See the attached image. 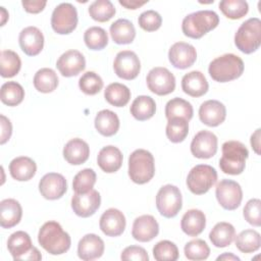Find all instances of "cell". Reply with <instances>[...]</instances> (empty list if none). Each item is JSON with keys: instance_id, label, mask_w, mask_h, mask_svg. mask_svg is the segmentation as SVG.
Listing matches in <instances>:
<instances>
[{"instance_id": "8992f818", "label": "cell", "mask_w": 261, "mask_h": 261, "mask_svg": "<svg viewBox=\"0 0 261 261\" xmlns=\"http://www.w3.org/2000/svg\"><path fill=\"white\" fill-rule=\"evenodd\" d=\"M234 45L245 54H251L259 49L261 45V20L258 17H251L239 27L234 35Z\"/></svg>"}, {"instance_id": "f907efd6", "label": "cell", "mask_w": 261, "mask_h": 261, "mask_svg": "<svg viewBox=\"0 0 261 261\" xmlns=\"http://www.w3.org/2000/svg\"><path fill=\"white\" fill-rule=\"evenodd\" d=\"M121 260H136V261H148L149 255L147 251L140 246H128L120 255Z\"/></svg>"}, {"instance_id": "4dcf8cb0", "label": "cell", "mask_w": 261, "mask_h": 261, "mask_svg": "<svg viewBox=\"0 0 261 261\" xmlns=\"http://www.w3.org/2000/svg\"><path fill=\"white\" fill-rule=\"evenodd\" d=\"M109 32L113 42L118 45L130 44L136 37V29L133 22L125 18H119L111 23Z\"/></svg>"}, {"instance_id": "484cf974", "label": "cell", "mask_w": 261, "mask_h": 261, "mask_svg": "<svg viewBox=\"0 0 261 261\" xmlns=\"http://www.w3.org/2000/svg\"><path fill=\"white\" fill-rule=\"evenodd\" d=\"M22 216V208L15 199H4L0 202V225L3 228H11L19 223Z\"/></svg>"}, {"instance_id": "db71d44e", "label": "cell", "mask_w": 261, "mask_h": 261, "mask_svg": "<svg viewBox=\"0 0 261 261\" xmlns=\"http://www.w3.org/2000/svg\"><path fill=\"white\" fill-rule=\"evenodd\" d=\"M260 130H261L260 128H257L255 130V133L251 136V139H250L252 149L258 155L260 154Z\"/></svg>"}, {"instance_id": "ba28073f", "label": "cell", "mask_w": 261, "mask_h": 261, "mask_svg": "<svg viewBox=\"0 0 261 261\" xmlns=\"http://www.w3.org/2000/svg\"><path fill=\"white\" fill-rule=\"evenodd\" d=\"M156 207L165 218H172L182 207V197L179 189L173 185L161 187L156 195Z\"/></svg>"}, {"instance_id": "c3c4849f", "label": "cell", "mask_w": 261, "mask_h": 261, "mask_svg": "<svg viewBox=\"0 0 261 261\" xmlns=\"http://www.w3.org/2000/svg\"><path fill=\"white\" fill-rule=\"evenodd\" d=\"M138 23L142 30L146 32H154L161 27L162 17L155 10H146L140 14Z\"/></svg>"}, {"instance_id": "7402d4cb", "label": "cell", "mask_w": 261, "mask_h": 261, "mask_svg": "<svg viewBox=\"0 0 261 261\" xmlns=\"http://www.w3.org/2000/svg\"><path fill=\"white\" fill-rule=\"evenodd\" d=\"M105 250L103 240L95 233L85 234L77 245V256L84 261L100 258Z\"/></svg>"}, {"instance_id": "cb8c5ba5", "label": "cell", "mask_w": 261, "mask_h": 261, "mask_svg": "<svg viewBox=\"0 0 261 261\" xmlns=\"http://www.w3.org/2000/svg\"><path fill=\"white\" fill-rule=\"evenodd\" d=\"M121 151L112 145L103 147L97 156V163L99 167L106 173L116 172L122 165Z\"/></svg>"}, {"instance_id": "9c48e42d", "label": "cell", "mask_w": 261, "mask_h": 261, "mask_svg": "<svg viewBox=\"0 0 261 261\" xmlns=\"http://www.w3.org/2000/svg\"><path fill=\"white\" fill-rule=\"evenodd\" d=\"M76 8L68 2L57 5L51 15V27L56 34L68 35L72 33L77 25Z\"/></svg>"}, {"instance_id": "d590c367", "label": "cell", "mask_w": 261, "mask_h": 261, "mask_svg": "<svg viewBox=\"0 0 261 261\" xmlns=\"http://www.w3.org/2000/svg\"><path fill=\"white\" fill-rule=\"evenodd\" d=\"M236 238V247L242 253H253L260 249L261 237L255 229H245L241 231Z\"/></svg>"}, {"instance_id": "ffe728a7", "label": "cell", "mask_w": 261, "mask_h": 261, "mask_svg": "<svg viewBox=\"0 0 261 261\" xmlns=\"http://www.w3.org/2000/svg\"><path fill=\"white\" fill-rule=\"evenodd\" d=\"M18 43L24 54L28 56H36L44 47L43 33L36 27H27L19 33Z\"/></svg>"}, {"instance_id": "d6a6232c", "label": "cell", "mask_w": 261, "mask_h": 261, "mask_svg": "<svg viewBox=\"0 0 261 261\" xmlns=\"http://www.w3.org/2000/svg\"><path fill=\"white\" fill-rule=\"evenodd\" d=\"M129 111L134 118L139 121H145L154 116L156 112V103L150 96L141 95L133 101Z\"/></svg>"}, {"instance_id": "3957f363", "label": "cell", "mask_w": 261, "mask_h": 261, "mask_svg": "<svg viewBox=\"0 0 261 261\" xmlns=\"http://www.w3.org/2000/svg\"><path fill=\"white\" fill-rule=\"evenodd\" d=\"M219 23V17L213 10H199L185 16L181 30L185 36L192 39H200Z\"/></svg>"}, {"instance_id": "2e32d148", "label": "cell", "mask_w": 261, "mask_h": 261, "mask_svg": "<svg viewBox=\"0 0 261 261\" xmlns=\"http://www.w3.org/2000/svg\"><path fill=\"white\" fill-rule=\"evenodd\" d=\"M168 59L175 68L186 69L196 62L197 51L195 47L189 43L176 42L168 51Z\"/></svg>"}, {"instance_id": "8d00e7d4", "label": "cell", "mask_w": 261, "mask_h": 261, "mask_svg": "<svg viewBox=\"0 0 261 261\" xmlns=\"http://www.w3.org/2000/svg\"><path fill=\"white\" fill-rule=\"evenodd\" d=\"M194 114L193 106L185 99L175 97L169 100L165 105V116L167 119L172 117H181L188 121L192 119Z\"/></svg>"}, {"instance_id": "7dc6e473", "label": "cell", "mask_w": 261, "mask_h": 261, "mask_svg": "<svg viewBox=\"0 0 261 261\" xmlns=\"http://www.w3.org/2000/svg\"><path fill=\"white\" fill-rule=\"evenodd\" d=\"M153 256L157 261H175L179 253L176 245L168 240L158 242L153 248Z\"/></svg>"}, {"instance_id": "e0dca14e", "label": "cell", "mask_w": 261, "mask_h": 261, "mask_svg": "<svg viewBox=\"0 0 261 261\" xmlns=\"http://www.w3.org/2000/svg\"><path fill=\"white\" fill-rule=\"evenodd\" d=\"M56 67L65 77L75 76L85 69L86 59L80 51L73 49L68 50L57 59Z\"/></svg>"}, {"instance_id": "44dd1931", "label": "cell", "mask_w": 261, "mask_h": 261, "mask_svg": "<svg viewBox=\"0 0 261 261\" xmlns=\"http://www.w3.org/2000/svg\"><path fill=\"white\" fill-rule=\"evenodd\" d=\"M226 117V108L218 100H207L199 108L200 120L208 126H218Z\"/></svg>"}, {"instance_id": "816d5d0a", "label": "cell", "mask_w": 261, "mask_h": 261, "mask_svg": "<svg viewBox=\"0 0 261 261\" xmlns=\"http://www.w3.org/2000/svg\"><path fill=\"white\" fill-rule=\"evenodd\" d=\"M1 118V138H0V144L4 145L11 137L12 134V125L10 120L4 116L3 114L0 115Z\"/></svg>"}, {"instance_id": "9f6ffc18", "label": "cell", "mask_w": 261, "mask_h": 261, "mask_svg": "<svg viewBox=\"0 0 261 261\" xmlns=\"http://www.w3.org/2000/svg\"><path fill=\"white\" fill-rule=\"evenodd\" d=\"M41 259H42V255L36 247H33L32 250L22 258V260H32V261L33 260L37 261V260H41Z\"/></svg>"}, {"instance_id": "6f0895ef", "label": "cell", "mask_w": 261, "mask_h": 261, "mask_svg": "<svg viewBox=\"0 0 261 261\" xmlns=\"http://www.w3.org/2000/svg\"><path fill=\"white\" fill-rule=\"evenodd\" d=\"M217 260H229V261H240V258L232 253H223L217 257Z\"/></svg>"}, {"instance_id": "bcb514c9", "label": "cell", "mask_w": 261, "mask_h": 261, "mask_svg": "<svg viewBox=\"0 0 261 261\" xmlns=\"http://www.w3.org/2000/svg\"><path fill=\"white\" fill-rule=\"evenodd\" d=\"M103 80L94 71L85 72L79 80V87L86 95H96L103 89Z\"/></svg>"}, {"instance_id": "4fadbf2b", "label": "cell", "mask_w": 261, "mask_h": 261, "mask_svg": "<svg viewBox=\"0 0 261 261\" xmlns=\"http://www.w3.org/2000/svg\"><path fill=\"white\" fill-rule=\"evenodd\" d=\"M217 137L209 130H200L191 143V153L199 159H209L217 152Z\"/></svg>"}, {"instance_id": "f35d334b", "label": "cell", "mask_w": 261, "mask_h": 261, "mask_svg": "<svg viewBox=\"0 0 261 261\" xmlns=\"http://www.w3.org/2000/svg\"><path fill=\"white\" fill-rule=\"evenodd\" d=\"M21 67V60L17 53L12 50H3L0 57V72L2 77L16 75Z\"/></svg>"}, {"instance_id": "f6af8a7d", "label": "cell", "mask_w": 261, "mask_h": 261, "mask_svg": "<svg viewBox=\"0 0 261 261\" xmlns=\"http://www.w3.org/2000/svg\"><path fill=\"white\" fill-rule=\"evenodd\" d=\"M184 252H185L186 258H188L189 260L199 261V260H205L209 257L210 248L204 240L196 239L186 244Z\"/></svg>"}, {"instance_id": "11a10c76", "label": "cell", "mask_w": 261, "mask_h": 261, "mask_svg": "<svg viewBox=\"0 0 261 261\" xmlns=\"http://www.w3.org/2000/svg\"><path fill=\"white\" fill-rule=\"evenodd\" d=\"M120 5H122L123 7L127 8V9H132V10H135L141 6H143L144 4L148 3V0L147 1H136V0H119L118 1Z\"/></svg>"}, {"instance_id": "83f0119b", "label": "cell", "mask_w": 261, "mask_h": 261, "mask_svg": "<svg viewBox=\"0 0 261 261\" xmlns=\"http://www.w3.org/2000/svg\"><path fill=\"white\" fill-rule=\"evenodd\" d=\"M206 226V216L199 209H190L181 217V230L189 237L199 236Z\"/></svg>"}, {"instance_id": "6da1fadb", "label": "cell", "mask_w": 261, "mask_h": 261, "mask_svg": "<svg viewBox=\"0 0 261 261\" xmlns=\"http://www.w3.org/2000/svg\"><path fill=\"white\" fill-rule=\"evenodd\" d=\"M40 246L51 255H61L66 253L71 245L69 234L63 230L56 221L45 222L38 233Z\"/></svg>"}, {"instance_id": "d4e9b609", "label": "cell", "mask_w": 261, "mask_h": 261, "mask_svg": "<svg viewBox=\"0 0 261 261\" xmlns=\"http://www.w3.org/2000/svg\"><path fill=\"white\" fill-rule=\"evenodd\" d=\"M182 91L191 97H201L208 92L209 85L205 75L198 70L186 73L181 79Z\"/></svg>"}, {"instance_id": "681fc988", "label": "cell", "mask_w": 261, "mask_h": 261, "mask_svg": "<svg viewBox=\"0 0 261 261\" xmlns=\"http://www.w3.org/2000/svg\"><path fill=\"white\" fill-rule=\"evenodd\" d=\"M243 215L245 220L253 226L261 225V201L259 199H250L244 207Z\"/></svg>"}, {"instance_id": "f1b7e54d", "label": "cell", "mask_w": 261, "mask_h": 261, "mask_svg": "<svg viewBox=\"0 0 261 261\" xmlns=\"http://www.w3.org/2000/svg\"><path fill=\"white\" fill-rule=\"evenodd\" d=\"M33 247L31 237L22 230L11 233L7 240V249L14 260H22Z\"/></svg>"}, {"instance_id": "5bb4252c", "label": "cell", "mask_w": 261, "mask_h": 261, "mask_svg": "<svg viewBox=\"0 0 261 261\" xmlns=\"http://www.w3.org/2000/svg\"><path fill=\"white\" fill-rule=\"evenodd\" d=\"M101 204V196L98 191L91 190L85 194H77L71 198V208L73 212L83 218H87L95 214Z\"/></svg>"}, {"instance_id": "1f68e13d", "label": "cell", "mask_w": 261, "mask_h": 261, "mask_svg": "<svg viewBox=\"0 0 261 261\" xmlns=\"http://www.w3.org/2000/svg\"><path fill=\"white\" fill-rule=\"evenodd\" d=\"M236 237V229L229 222L221 221L216 223L209 233V239L216 248L229 246Z\"/></svg>"}, {"instance_id": "52a82bcc", "label": "cell", "mask_w": 261, "mask_h": 261, "mask_svg": "<svg viewBox=\"0 0 261 261\" xmlns=\"http://www.w3.org/2000/svg\"><path fill=\"white\" fill-rule=\"evenodd\" d=\"M217 180V171L208 164L194 166L187 176V187L195 195L207 193Z\"/></svg>"}, {"instance_id": "ab89813d", "label": "cell", "mask_w": 261, "mask_h": 261, "mask_svg": "<svg viewBox=\"0 0 261 261\" xmlns=\"http://www.w3.org/2000/svg\"><path fill=\"white\" fill-rule=\"evenodd\" d=\"M166 137L171 143L182 142L189 134V121L181 117H172L167 119Z\"/></svg>"}, {"instance_id": "b9f144b4", "label": "cell", "mask_w": 261, "mask_h": 261, "mask_svg": "<svg viewBox=\"0 0 261 261\" xmlns=\"http://www.w3.org/2000/svg\"><path fill=\"white\" fill-rule=\"evenodd\" d=\"M86 46L91 50H102L108 44V35L100 27H91L84 34Z\"/></svg>"}, {"instance_id": "7a4b0ae2", "label": "cell", "mask_w": 261, "mask_h": 261, "mask_svg": "<svg viewBox=\"0 0 261 261\" xmlns=\"http://www.w3.org/2000/svg\"><path fill=\"white\" fill-rule=\"evenodd\" d=\"M212 80L218 83H227L239 79L244 72V61L232 53H226L213 59L208 67Z\"/></svg>"}, {"instance_id": "d6986e66", "label": "cell", "mask_w": 261, "mask_h": 261, "mask_svg": "<svg viewBox=\"0 0 261 261\" xmlns=\"http://www.w3.org/2000/svg\"><path fill=\"white\" fill-rule=\"evenodd\" d=\"M159 233V224L154 216L145 214L134 220L132 236L136 241L146 243L155 239Z\"/></svg>"}, {"instance_id": "603a6c76", "label": "cell", "mask_w": 261, "mask_h": 261, "mask_svg": "<svg viewBox=\"0 0 261 261\" xmlns=\"http://www.w3.org/2000/svg\"><path fill=\"white\" fill-rule=\"evenodd\" d=\"M90 156V147L87 142L80 138L69 140L63 148V157L71 165L85 163Z\"/></svg>"}, {"instance_id": "ac0fdd59", "label": "cell", "mask_w": 261, "mask_h": 261, "mask_svg": "<svg viewBox=\"0 0 261 261\" xmlns=\"http://www.w3.org/2000/svg\"><path fill=\"white\" fill-rule=\"evenodd\" d=\"M126 220L123 213L116 208H109L100 217L99 226L107 237H118L125 229Z\"/></svg>"}, {"instance_id": "7c38bea8", "label": "cell", "mask_w": 261, "mask_h": 261, "mask_svg": "<svg viewBox=\"0 0 261 261\" xmlns=\"http://www.w3.org/2000/svg\"><path fill=\"white\" fill-rule=\"evenodd\" d=\"M113 69L116 75L122 80L132 81L141 71V62L138 55L130 50H123L116 54Z\"/></svg>"}, {"instance_id": "9a60e30c", "label": "cell", "mask_w": 261, "mask_h": 261, "mask_svg": "<svg viewBox=\"0 0 261 261\" xmlns=\"http://www.w3.org/2000/svg\"><path fill=\"white\" fill-rule=\"evenodd\" d=\"M67 190L65 177L57 172L46 173L39 181V191L47 200L60 199Z\"/></svg>"}, {"instance_id": "680465c9", "label": "cell", "mask_w": 261, "mask_h": 261, "mask_svg": "<svg viewBox=\"0 0 261 261\" xmlns=\"http://www.w3.org/2000/svg\"><path fill=\"white\" fill-rule=\"evenodd\" d=\"M1 9V24L0 25H4V23L6 22V20L8 19V12L5 10L4 7H0Z\"/></svg>"}, {"instance_id": "f546056e", "label": "cell", "mask_w": 261, "mask_h": 261, "mask_svg": "<svg viewBox=\"0 0 261 261\" xmlns=\"http://www.w3.org/2000/svg\"><path fill=\"white\" fill-rule=\"evenodd\" d=\"M95 128L104 137L114 136L119 129V118L117 114L109 109L99 111L94 120Z\"/></svg>"}, {"instance_id": "5b68a950", "label": "cell", "mask_w": 261, "mask_h": 261, "mask_svg": "<svg viewBox=\"0 0 261 261\" xmlns=\"http://www.w3.org/2000/svg\"><path fill=\"white\" fill-rule=\"evenodd\" d=\"M155 174L153 155L145 149L135 150L128 157V176L138 185L149 182Z\"/></svg>"}, {"instance_id": "277c9868", "label": "cell", "mask_w": 261, "mask_h": 261, "mask_svg": "<svg viewBox=\"0 0 261 261\" xmlns=\"http://www.w3.org/2000/svg\"><path fill=\"white\" fill-rule=\"evenodd\" d=\"M248 157L249 151L242 142L227 141L222 145V156L219 160V167L226 174H241L245 170Z\"/></svg>"}, {"instance_id": "ee69618b", "label": "cell", "mask_w": 261, "mask_h": 261, "mask_svg": "<svg viewBox=\"0 0 261 261\" xmlns=\"http://www.w3.org/2000/svg\"><path fill=\"white\" fill-rule=\"evenodd\" d=\"M96 179V172L92 168H85L74 175L72 180V190L74 193L85 194L93 190Z\"/></svg>"}, {"instance_id": "8fae6325", "label": "cell", "mask_w": 261, "mask_h": 261, "mask_svg": "<svg viewBox=\"0 0 261 261\" xmlns=\"http://www.w3.org/2000/svg\"><path fill=\"white\" fill-rule=\"evenodd\" d=\"M148 89L158 95L165 96L175 89V77L166 67H153L146 77Z\"/></svg>"}, {"instance_id": "7bdbcfd3", "label": "cell", "mask_w": 261, "mask_h": 261, "mask_svg": "<svg viewBox=\"0 0 261 261\" xmlns=\"http://www.w3.org/2000/svg\"><path fill=\"white\" fill-rule=\"evenodd\" d=\"M219 9L229 19H240L249 11V5L244 0H222L219 2Z\"/></svg>"}, {"instance_id": "4316f807", "label": "cell", "mask_w": 261, "mask_h": 261, "mask_svg": "<svg viewBox=\"0 0 261 261\" xmlns=\"http://www.w3.org/2000/svg\"><path fill=\"white\" fill-rule=\"evenodd\" d=\"M37 171L36 162L27 156H19L9 163V172L12 178L18 181H27L33 178Z\"/></svg>"}, {"instance_id": "f5cc1de1", "label": "cell", "mask_w": 261, "mask_h": 261, "mask_svg": "<svg viewBox=\"0 0 261 261\" xmlns=\"http://www.w3.org/2000/svg\"><path fill=\"white\" fill-rule=\"evenodd\" d=\"M23 9L29 13H39L43 11L47 2L41 0H33V1H22L21 2Z\"/></svg>"}, {"instance_id": "30bf717a", "label": "cell", "mask_w": 261, "mask_h": 261, "mask_svg": "<svg viewBox=\"0 0 261 261\" xmlns=\"http://www.w3.org/2000/svg\"><path fill=\"white\" fill-rule=\"evenodd\" d=\"M215 196L225 210L237 209L243 200V191L239 182L232 179H221L215 189Z\"/></svg>"}, {"instance_id": "e575fe53", "label": "cell", "mask_w": 261, "mask_h": 261, "mask_svg": "<svg viewBox=\"0 0 261 261\" xmlns=\"http://www.w3.org/2000/svg\"><path fill=\"white\" fill-rule=\"evenodd\" d=\"M33 83L37 91L47 94L53 92L57 88L58 76L52 68L44 67L35 73Z\"/></svg>"}, {"instance_id": "836d02e7", "label": "cell", "mask_w": 261, "mask_h": 261, "mask_svg": "<svg viewBox=\"0 0 261 261\" xmlns=\"http://www.w3.org/2000/svg\"><path fill=\"white\" fill-rule=\"evenodd\" d=\"M104 97L109 104L115 107H123L130 99V90L123 84L112 83L106 87Z\"/></svg>"}, {"instance_id": "60d3db41", "label": "cell", "mask_w": 261, "mask_h": 261, "mask_svg": "<svg viewBox=\"0 0 261 261\" xmlns=\"http://www.w3.org/2000/svg\"><path fill=\"white\" fill-rule=\"evenodd\" d=\"M115 7L109 0H96L89 6L90 16L99 22H106L115 15Z\"/></svg>"}, {"instance_id": "74e56055", "label": "cell", "mask_w": 261, "mask_h": 261, "mask_svg": "<svg viewBox=\"0 0 261 261\" xmlns=\"http://www.w3.org/2000/svg\"><path fill=\"white\" fill-rule=\"evenodd\" d=\"M24 98L22 86L16 82H6L1 86L0 99L7 106H17Z\"/></svg>"}]
</instances>
